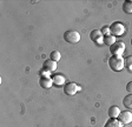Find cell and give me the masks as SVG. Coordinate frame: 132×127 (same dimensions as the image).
Instances as JSON below:
<instances>
[{
	"instance_id": "6da1fadb",
	"label": "cell",
	"mask_w": 132,
	"mask_h": 127,
	"mask_svg": "<svg viewBox=\"0 0 132 127\" xmlns=\"http://www.w3.org/2000/svg\"><path fill=\"white\" fill-rule=\"evenodd\" d=\"M109 66L114 72L123 71L124 67H125V59L123 57H120V55H112L109 59Z\"/></svg>"
},
{
	"instance_id": "7a4b0ae2",
	"label": "cell",
	"mask_w": 132,
	"mask_h": 127,
	"mask_svg": "<svg viewBox=\"0 0 132 127\" xmlns=\"http://www.w3.org/2000/svg\"><path fill=\"white\" fill-rule=\"evenodd\" d=\"M64 40L70 44H77L80 41V33L78 31H66L64 33Z\"/></svg>"
},
{
	"instance_id": "3957f363",
	"label": "cell",
	"mask_w": 132,
	"mask_h": 127,
	"mask_svg": "<svg viewBox=\"0 0 132 127\" xmlns=\"http://www.w3.org/2000/svg\"><path fill=\"white\" fill-rule=\"evenodd\" d=\"M110 31H111V34H112V35L120 37V35H123V34H125V31L126 30H125L124 24H121V22H119V21H116L110 26Z\"/></svg>"
},
{
	"instance_id": "277c9868",
	"label": "cell",
	"mask_w": 132,
	"mask_h": 127,
	"mask_svg": "<svg viewBox=\"0 0 132 127\" xmlns=\"http://www.w3.org/2000/svg\"><path fill=\"white\" fill-rule=\"evenodd\" d=\"M110 52L112 53V55L123 57L124 52H125V44L123 41H116L112 46H110Z\"/></svg>"
},
{
	"instance_id": "5b68a950",
	"label": "cell",
	"mask_w": 132,
	"mask_h": 127,
	"mask_svg": "<svg viewBox=\"0 0 132 127\" xmlns=\"http://www.w3.org/2000/svg\"><path fill=\"white\" fill-rule=\"evenodd\" d=\"M90 39L98 45L104 44V35H103V33L100 32V30H93L92 31V32L90 33Z\"/></svg>"
},
{
	"instance_id": "8992f818",
	"label": "cell",
	"mask_w": 132,
	"mask_h": 127,
	"mask_svg": "<svg viewBox=\"0 0 132 127\" xmlns=\"http://www.w3.org/2000/svg\"><path fill=\"white\" fill-rule=\"evenodd\" d=\"M78 91H80V87L74 83H67L64 87V93L66 95H74Z\"/></svg>"
},
{
	"instance_id": "52a82bcc",
	"label": "cell",
	"mask_w": 132,
	"mask_h": 127,
	"mask_svg": "<svg viewBox=\"0 0 132 127\" xmlns=\"http://www.w3.org/2000/svg\"><path fill=\"white\" fill-rule=\"evenodd\" d=\"M118 120L121 122L123 125H129L132 122V113L130 111H124V112H120L118 116Z\"/></svg>"
},
{
	"instance_id": "ba28073f",
	"label": "cell",
	"mask_w": 132,
	"mask_h": 127,
	"mask_svg": "<svg viewBox=\"0 0 132 127\" xmlns=\"http://www.w3.org/2000/svg\"><path fill=\"white\" fill-rule=\"evenodd\" d=\"M57 62L53 60H45L44 63H43V71H46V72H50V73H52L54 72V71H57Z\"/></svg>"
},
{
	"instance_id": "9c48e42d",
	"label": "cell",
	"mask_w": 132,
	"mask_h": 127,
	"mask_svg": "<svg viewBox=\"0 0 132 127\" xmlns=\"http://www.w3.org/2000/svg\"><path fill=\"white\" fill-rule=\"evenodd\" d=\"M39 85H40L41 88H44V89L51 88V87H52V85H53L52 78H50V77H40V79H39Z\"/></svg>"
},
{
	"instance_id": "30bf717a",
	"label": "cell",
	"mask_w": 132,
	"mask_h": 127,
	"mask_svg": "<svg viewBox=\"0 0 132 127\" xmlns=\"http://www.w3.org/2000/svg\"><path fill=\"white\" fill-rule=\"evenodd\" d=\"M52 80H53V85H55V86H63L66 83L65 77L61 74H54L52 77Z\"/></svg>"
},
{
	"instance_id": "8fae6325",
	"label": "cell",
	"mask_w": 132,
	"mask_h": 127,
	"mask_svg": "<svg viewBox=\"0 0 132 127\" xmlns=\"http://www.w3.org/2000/svg\"><path fill=\"white\" fill-rule=\"evenodd\" d=\"M109 116H110L111 119H117L119 116V114H120V108L118 107V106H111L110 108H109Z\"/></svg>"
},
{
	"instance_id": "7c38bea8",
	"label": "cell",
	"mask_w": 132,
	"mask_h": 127,
	"mask_svg": "<svg viewBox=\"0 0 132 127\" xmlns=\"http://www.w3.org/2000/svg\"><path fill=\"white\" fill-rule=\"evenodd\" d=\"M104 127H123V124L118 119H110V120H107L105 122Z\"/></svg>"
},
{
	"instance_id": "4fadbf2b",
	"label": "cell",
	"mask_w": 132,
	"mask_h": 127,
	"mask_svg": "<svg viewBox=\"0 0 132 127\" xmlns=\"http://www.w3.org/2000/svg\"><path fill=\"white\" fill-rule=\"evenodd\" d=\"M123 11L126 14H132V0H125L124 1Z\"/></svg>"
},
{
	"instance_id": "5bb4252c",
	"label": "cell",
	"mask_w": 132,
	"mask_h": 127,
	"mask_svg": "<svg viewBox=\"0 0 132 127\" xmlns=\"http://www.w3.org/2000/svg\"><path fill=\"white\" fill-rule=\"evenodd\" d=\"M123 105H124V107L125 108L132 110V94H129V95H126V97H124Z\"/></svg>"
},
{
	"instance_id": "9a60e30c",
	"label": "cell",
	"mask_w": 132,
	"mask_h": 127,
	"mask_svg": "<svg viewBox=\"0 0 132 127\" xmlns=\"http://www.w3.org/2000/svg\"><path fill=\"white\" fill-rule=\"evenodd\" d=\"M116 42V37L110 34V35H105L104 37V44L109 45V46H112L113 44Z\"/></svg>"
},
{
	"instance_id": "2e32d148",
	"label": "cell",
	"mask_w": 132,
	"mask_h": 127,
	"mask_svg": "<svg viewBox=\"0 0 132 127\" xmlns=\"http://www.w3.org/2000/svg\"><path fill=\"white\" fill-rule=\"evenodd\" d=\"M50 59L51 60H53V61H59L61 59V54H60V52H58V51H52L51 52V54H50Z\"/></svg>"
},
{
	"instance_id": "e0dca14e",
	"label": "cell",
	"mask_w": 132,
	"mask_h": 127,
	"mask_svg": "<svg viewBox=\"0 0 132 127\" xmlns=\"http://www.w3.org/2000/svg\"><path fill=\"white\" fill-rule=\"evenodd\" d=\"M125 68L132 72V55H129L125 58Z\"/></svg>"
},
{
	"instance_id": "ac0fdd59",
	"label": "cell",
	"mask_w": 132,
	"mask_h": 127,
	"mask_svg": "<svg viewBox=\"0 0 132 127\" xmlns=\"http://www.w3.org/2000/svg\"><path fill=\"white\" fill-rule=\"evenodd\" d=\"M100 32L103 33V35H110L111 34V31H110V27L109 26H104V27H102V30H100Z\"/></svg>"
},
{
	"instance_id": "d6986e66",
	"label": "cell",
	"mask_w": 132,
	"mask_h": 127,
	"mask_svg": "<svg viewBox=\"0 0 132 127\" xmlns=\"http://www.w3.org/2000/svg\"><path fill=\"white\" fill-rule=\"evenodd\" d=\"M126 91L129 92L130 94H132V81H129L126 85Z\"/></svg>"
},
{
	"instance_id": "ffe728a7",
	"label": "cell",
	"mask_w": 132,
	"mask_h": 127,
	"mask_svg": "<svg viewBox=\"0 0 132 127\" xmlns=\"http://www.w3.org/2000/svg\"><path fill=\"white\" fill-rule=\"evenodd\" d=\"M41 77H50V72L43 71V72H41Z\"/></svg>"
},
{
	"instance_id": "44dd1931",
	"label": "cell",
	"mask_w": 132,
	"mask_h": 127,
	"mask_svg": "<svg viewBox=\"0 0 132 127\" xmlns=\"http://www.w3.org/2000/svg\"><path fill=\"white\" fill-rule=\"evenodd\" d=\"M131 45H132V39H131Z\"/></svg>"
}]
</instances>
